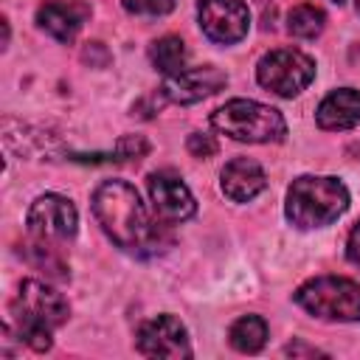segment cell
Listing matches in <instances>:
<instances>
[{
  "mask_svg": "<svg viewBox=\"0 0 360 360\" xmlns=\"http://www.w3.org/2000/svg\"><path fill=\"white\" fill-rule=\"evenodd\" d=\"M214 129L222 135H231L233 141H248V143H276L284 141L287 124L278 110L250 101V98H233L222 104L219 110L211 112Z\"/></svg>",
  "mask_w": 360,
  "mask_h": 360,
  "instance_id": "cell-4",
  "label": "cell"
},
{
  "mask_svg": "<svg viewBox=\"0 0 360 360\" xmlns=\"http://www.w3.org/2000/svg\"><path fill=\"white\" fill-rule=\"evenodd\" d=\"M295 301L326 321H360V284L340 276H318L295 290Z\"/></svg>",
  "mask_w": 360,
  "mask_h": 360,
  "instance_id": "cell-5",
  "label": "cell"
},
{
  "mask_svg": "<svg viewBox=\"0 0 360 360\" xmlns=\"http://www.w3.org/2000/svg\"><path fill=\"white\" fill-rule=\"evenodd\" d=\"M287 354H321V352H318V349H307V346L292 343V346H287Z\"/></svg>",
  "mask_w": 360,
  "mask_h": 360,
  "instance_id": "cell-22",
  "label": "cell"
},
{
  "mask_svg": "<svg viewBox=\"0 0 360 360\" xmlns=\"http://www.w3.org/2000/svg\"><path fill=\"white\" fill-rule=\"evenodd\" d=\"M228 82V76L219 70V68H186L174 76H166L163 82V96L169 101H180V104H191V101H200L217 90H222Z\"/></svg>",
  "mask_w": 360,
  "mask_h": 360,
  "instance_id": "cell-11",
  "label": "cell"
},
{
  "mask_svg": "<svg viewBox=\"0 0 360 360\" xmlns=\"http://www.w3.org/2000/svg\"><path fill=\"white\" fill-rule=\"evenodd\" d=\"M186 146H188V152L194 158H211V155H217V141L211 135H202V132H191Z\"/></svg>",
  "mask_w": 360,
  "mask_h": 360,
  "instance_id": "cell-20",
  "label": "cell"
},
{
  "mask_svg": "<svg viewBox=\"0 0 360 360\" xmlns=\"http://www.w3.org/2000/svg\"><path fill=\"white\" fill-rule=\"evenodd\" d=\"M90 17V6L82 0H51L37 8V22L59 42H73Z\"/></svg>",
  "mask_w": 360,
  "mask_h": 360,
  "instance_id": "cell-12",
  "label": "cell"
},
{
  "mask_svg": "<svg viewBox=\"0 0 360 360\" xmlns=\"http://www.w3.org/2000/svg\"><path fill=\"white\" fill-rule=\"evenodd\" d=\"M318 127L321 129H352L360 127V93L352 87H340L329 93L318 104Z\"/></svg>",
  "mask_w": 360,
  "mask_h": 360,
  "instance_id": "cell-14",
  "label": "cell"
},
{
  "mask_svg": "<svg viewBox=\"0 0 360 360\" xmlns=\"http://www.w3.org/2000/svg\"><path fill=\"white\" fill-rule=\"evenodd\" d=\"M93 214L104 233L127 250L146 248L152 239V225L138 191L124 180H104L93 191Z\"/></svg>",
  "mask_w": 360,
  "mask_h": 360,
  "instance_id": "cell-1",
  "label": "cell"
},
{
  "mask_svg": "<svg viewBox=\"0 0 360 360\" xmlns=\"http://www.w3.org/2000/svg\"><path fill=\"white\" fill-rule=\"evenodd\" d=\"M332 3H343V0H332Z\"/></svg>",
  "mask_w": 360,
  "mask_h": 360,
  "instance_id": "cell-24",
  "label": "cell"
},
{
  "mask_svg": "<svg viewBox=\"0 0 360 360\" xmlns=\"http://www.w3.org/2000/svg\"><path fill=\"white\" fill-rule=\"evenodd\" d=\"M323 25H326L323 11L315 8V6H309V3L295 6V8L287 14V31H290L292 37H298V39H312V37H318V34L323 31Z\"/></svg>",
  "mask_w": 360,
  "mask_h": 360,
  "instance_id": "cell-17",
  "label": "cell"
},
{
  "mask_svg": "<svg viewBox=\"0 0 360 360\" xmlns=\"http://www.w3.org/2000/svg\"><path fill=\"white\" fill-rule=\"evenodd\" d=\"M219 177H222L219 180L222 194L231 197L233 202H248L267 186L264 169L250 158H233L231 163H225Z\"/></svg>",
  "mask_w": 360,
  "mask_h": 360,
  "instance_id": "cell-13",
  "label": "cell"
},
{
  "mask_svg": "<svg viewBox=\"0 0 360 360\" xmlns=\"http://www.w3.org/2000/svg\"><path fill=\"white\" fill-rule=\"evenodd\" d=\"M76 208L68 197L42 194L28 208V231L37 242H62L76 233Z\"/></svg>",
  "mask_w": 360,
  "mask_h": 360,
  "instance_id": "cell-7",
  "label": "cell"
},
{
  "mask_svg": "<svg viewBox=\"0 0 360 360\" xmlns=\"http://www.w3.org/2000/svg\"><path fill=\"white\" fill-rule=\"evenodd\" d=\"M357 11H360V0H357Z\"/></svg>",
  "mask_w": 360,
  "mask_h": 360,
  "instance_id": "cell-23",
  "label": "cell"
},
{
  "mask_svg": "<svg viewBox=\"0 0 360 360\" xmlns=\"http://www.w3.org/2000/svg\"><path fill=\"white\" fill-rule=\"evenodd\" d=\"M11 321L34 352L51 349V335L68 321V301L42 281H22L11 301Z\"/></svg>",
  "mask_w": 360,
  "mask_h": 360,
  "instance_id": "cell-2",
  "label": "cell"
},
{
  "mask_svg": "<svg viewBox=\"0 0 360 360\" xmlns=\"http://www.w3.org/2000/svg\"><path fill=\"white\" fill-rule=\"evenodd\" d=\"M349 208V191L338 177L304 174L287 188V217L298 228H321Z\"/></svg>",
  "mask_w": 360,
  "mask_h": 360,
  "instance_id": "cell-3",
  "label": "cell"
},
{
  "mask_svg": "<svg viewBox=\"0 0 360 360\" xmlns=\"http://www.w3.org/2000/svg\"><path fill=\"white\" fill-rule=\"evenodd\" d=\"M146 183H149V197L155 202V211L163 219L183 222V219L194 217L197 202H194L188 186L180 180V174H174V172H152Z\"/></svg>",
  "mask_w": 360,
  "mask_h": 360,
  "instance_id": "cell-10",
  "label": "cell"
},
{
  "mask_svg": "<svg viewBox=\"0 0 360 360\" xmlns=\"http://www.w3.org/2000/svg\"><path fill=\"white\" fill-rule=\"evenodd\" d=\"M256 79L262 87L273 90L276 96L292 98L315 79V62L292 48H276L264 53L256 65Z\"/></svg>",
  "mask_w": 360,
  "mask_h": 360,
  "instance_id": "cell-6",
  "label": "cell"
},
{
  "mask_svg": "<svg viewBox=\"0 0 360 360\" xmlns=\"http://www.w3.org/2000/svg\"><path fill=\"white\" fill-rule=\"evenodd\" d=\"M121 3L129 14H152V17L174 8V0H121Z\"/></svg>",
  "mask_w": 360,
  "mask_h": 360,
  "instance_id": "cell-19",
  "label": "cell"
},
{
  "mask_svg": "<svg viewBox=\"0 0 360 360\" xmlns=\"http://www.w3.org/2000/svg\"><path fill=\"white\" fill-rule=\"evenodd\" d=\"M138 352L146 357H188L186 326L172 315H158L138 329Z\"/></svg>",
  "mask_w": 360,
  "mask_h": 360,
  "instance_id": "cell-9",
  "label": "cell"
},
{
  "mask_svg": "<svg viewBox=\"0 0 360 360\" xmlns=\"http://www.w3.org/2000/svg\"><path fill=\"white\" fill-rule=\"evenodd\" d=\"M346 256H349V262H352V264H357V267H360V222H357V225L352 228V233H349Z\"/></svg>",
  "mask_w": 360,
  "mask_h": 360,
  "instance_id": "cell-21",
  "label": "cell"
},
{
  "mask_svg": "<svg viewBox=\"0 0 360 360\" xmlns=\"http://www.w3.org/2000/svg\"><path fill=\"white\" fill-rule=\"evenodd\" d=\"M149 152V143L141 135H124L115 146V160H141Z\"/></svg>",
  "mask_w": 360,
  "mask_h": 360,
  "instance_id": "cell-18",
  "label": "cell"
},
{
  "mask_svg": "<svg viewBox=\"0 0 360 360\" xmlns=\"http://www.w3.org/2000/svg\"><path fill=\"white\" fill-rule=\"evenodd\" d=\"M197 17L205 37L219 45L239 42L250 25V11L242 0H200Z\"/></svg>",
  "mask_w": 360,
  "mask_h": 360,
  "instance_id": "cell-8",
  "label": "cell"
},
{
  "mask_svg": "<svg viewBox=\"0 0 360 360\" xmlns=\"http://www.w3.org/2000/svg\"><path fill=\"white\" fill-rule=\"evenodd\" d=\"M228 340L236 352H245V354H253L264 346L267 340V323L259 318V315H242L231 332H228Z\"/></svg>",
  "mask_w": 360,
  "mask_h": 360,
  "instance_id": "cell-15",
  "label": "cell"
},
{
  "mask_svg": "<svg viewBox=\"0 0 360 360\" xmlns=\"http://www.w3.org/2000/svg\"><path fill=\"white\" fill-rule=\"evenodd\" d=\"M149 56L163 76H174L186 70V45L180 37H160L158 42H152Z\"/></svg>",
  "mask_w": 360,
  "mask_h": 360,
  "instance_id": "cell-16",
  "label": "cell"
}]
</instances>
